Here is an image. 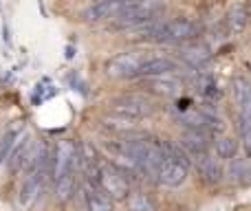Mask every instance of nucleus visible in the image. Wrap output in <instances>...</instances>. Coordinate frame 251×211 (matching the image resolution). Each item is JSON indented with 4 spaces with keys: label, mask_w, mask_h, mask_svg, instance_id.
<instances>
[{
    "label": "nucleus",
    "mask_w": 251,
    "mask_h": 211,
    "mask_svg": "<svg viewBox=\"0 0 251 211\" xmlns=\"http://www.w3.org/2000/svg\"><path fill=\"white\" fill-rule=\"evenodd\" d=\"M199 38V26L196 22L187 20V18H174V20L161 22L156 42H168V44H183L192 42Z\"/></svg>",
    "instance_id": "39448f33"
},
{
    "label": "nucleus",
    "mask_w": 251,
    "mask_h": 211,
    "mask_svg": "<svg viewBox=\"0 0 251 211\" xmlns=\"http://www.w3.org/2000/svg\"><path fill=\"white\" fill-rule=\"evenodd\" d=\"M31 143L33 141H31V134L26 132V130L16 139V143H13L11 152H9V156H7V165L11 172H20L22 169V163H25V156H26V152H29Z\"/></svg>",
    "instance_id": "dca6fc26"
},
{
    "label": "nucleus",
    "mask_w": 251,
    "mask_h": 211,
    "mask_svg": "<svg viewBox=\"0 0 251 211\" xmlns=\"http://www.w3.org/2000/svg\"><path fill=\"white\" fill-rule=\"evenodd\" d=\"M47 174H49V169H38V172L29 174V176L25 178V183H22V187H20V198H18L22 209H29L31 205L35 203V198H38L40 191H42Z\"/></svg>",
    "instance_id": "f8f14e48"
},
{
    "label": "nucleus",
    "mask_w": 251,
    "mask_h": 211,
    "mask_svg": "<svg viewBox=\"0 0 251 211\" xmlns=\"http://www.w3.org/2000/svg\"><path fill=\"white\" fill-rule=\"evenodd\" d=\"M82 196H84V205H86L88 211H115V203L95 185V183H91V181L84 183Z\"/></svg>",
    "instance_id": "ddd939ff"
},
{
    "label": "nucleus",
    "mask_w": 251,
    "mask_h": 211,
    "mask_svg": "<svg viewBox=\"0 0 251 211\" xmlns=\"http://www.w3.org/2000/svg\"><path fill=\"white\" fill-rule=\"evenodd\" d=\"M196 169H199L201 178H203L207 185H216L223 181V165L214 159L212 154H205L196 159Z\"/></svg>",
    "instance_id": "2eb2a0df"
},
{
    "label": "nucleus",
    "mask_w": 251,
    "mask_h": 211,
    "mask_svg": "<svg viewBox=\"0 0 251 211\" xmlns=\"http://www.w3.org/2000/svg\"><path fill=\"white\" fill-rule=\"evenodd\" d=\"M225 24L229 35L245 33V29H247V9H245V4H234L229 9V13L225 18Z\"/></svg>",
    "instance_id": "aec40b11"
},
{
    "label": "nucleus",
    "mask_w": 251,
    "mask_h": 211,
    "mask_svg": "<svg viewBox=\"0 0 251 211\" xmlns=\"http://www.w3.org/2000/svg\"><path fill=\"white\" fill-rule=\"evenodd\" d=\"M238 156V139L227 137V134H216L214 139V159L231 161Z\"/></svg>",
    "instance_id": "a211bd4d"
},
{
    "label": "nucleus",
    "mask_w": 251,
    "mask_h": 211,
    "mask_svg": "<svg viewBox=\"0 0 251 211\" xmlns=\"http://www.w3.org/2000/svg\"><path fill=\"white\" fill-rule=\"evenodd\" d=\"M73 194H75V172H69L55 181V196H57V200L66 203Z\"/></svg>",
    "instance_id": "412c9836"
},
{
    "label": "nucleus",
    "mask_w": 251,
    "mask_h": 211,
    "mask_svg": "<svg viewBox=\"0 0 251 211\" xmlns=\"http://www.w3.org/2000/svg\"><path fill=\"white\" fill-rule=\"evenodd\" d=\"M77 143L71 139L57 141L53 154H49V174L53 176V181L69 172H77Z\"/></svg>",
    "instance_id": "20e7f679"
},
{
    "label": "nucleus",
    "mask_w": 251,
    "mask_h": 211,
    "mask_svg": "<svg viewBox=\"0 0 251 211\" xmlns=\"http://www.w3.org/2000/svg\"><path fill=\"white\" fill-rule=\"evenodd\" d=\"M178 145L185 150L187 156L199 159V156L209 154V145H212V141H209V134L207 132H201V130H187L185 128V132H183Z\"/></svg>",
    "instance_id": "9b49d317"
},
{
    "label": "nucleus",
    "mask_w": 251,
    "mask_h": 211,
    "mask_svg": "<svg viewBox=\"0 0 251 211\" xmlns=\"http://www.w3.org/2000/svg\"><path fill=\"white\" fill-rule=\"evenodd\" d=\"M163 9H165V4L161 0H132L119 16H115L110 20L108 29H113V31L137 29V26L156 20Z\"/></svg>",
    "instance_id": "f03ea898"
},
{
    "label": "nucleus",
    "mask_w": 251,
    "mask_h": 211,
    "mask_svg": "<svg viewBox=\"0 0 251 211\" xmlns=\"http://www.w3.org/2000/svg\"><path fill=\"white\" fill-rule=\"evenodd\" d=\"M104 125L115 132L122 134H134L137 132V125L132 123V119H124V117H115V119H104Z\"/></svg>",
    "instance_id": "b1692460"
},
{
    "label": "nucleus",
    "mask_w": 251,
    "mask_h": 211,
    "mask_svg": "<svg viewBox=\"0 0 251 211\" xmlns=\"http://www.w3.org/2000/svg\"><path fill=\"white\" fill-rule=\"evenodd\" d=\"M229 178H231V181H236V183H247V178H249L247 159H231Z\"/></svg>",
    "instance_id": "5701e85b"
},
{
    "label": "nucleus",
    "mask_w": 251,
    "mask_h": 211,
    "mask_svg": "<svg viewBox=\"0 0 251 211\" xmlns=\"http://www.w3.org/2000/svg\"><path fill=\"white\" fill-rule=\"evenodd\" d=\"M108 110L113 112L115 117H124V119H146L152 112V104L146 99V97L139 95H124V97H115V99L108 101Z\"/></svg>",
    "instance_id": "423d86ee"
},
{
    "label": "nucleus",
    "mask_w": 251,
    "mask_h": 211,
    "mask_svg": "<svg viewBox=\"0 0 251 211\" xmlns=\"http://www.w3.org/2000/svg\"><path fill=\"white\" fill-rule=\"evenodd\" d=\"M178 57H181L190 69H196V70L205 69V66L212 62V53H209V48L203 47V44H183L181 51H178Z\"/></svg>",
    "instance_id": "4468645a"
},
{
    "label": "nucleus",
    "mask_w": 251,
    "mask_h": 211,
    "mask_svg": "<svg viewBox=\"0 0 251 211\" xmlns=\"http://www.w3.org/2000/svg\"><path fill=\"white\" fill-rule=\"evenodd\" d=\"M231 95H234V101L238 106L240 115H249L251 110V88L249 82L245 77H234L231 82Z\"/></svg>",
    "instance_id": "f3484780"
},
{
    "label": "nucleus",
    "mask_w": 251,
    "mask_h": 211,
    "mask_svg": "<svg viewBox=\"0 0 251 211\" xmlns=\"http://www.w3.org/2000/svg\"><path fill=\"white\" fill-rule=\"evenodd\" d=\"M22 132H25V123H22V121H13L9 128H4L2 132H0V163L7 161L13 143H16V139L20 137Z\"/></svg>",
    "instance_id": "6ab92c4d"
},
{
    "label": "nucleus",
    "mask_w": 251,
    "mask_h": 211,
    "mask_svg": "<svg viewBox=\"0 0 251 211\" xmlns=\"http://www.w3.org/2000/svg\"><path fill=\"white\" fill-rule=\"evenodd\" d=\"M161 145H163V161L154 178L165 187H181L190 176V156L174 141H161Z\"/></svg>",
    "instance_id": "f257e3e1"
},
{
    "label": "nucleus",
    "mask_w": 251,
    "mask_h": 211,
    "mask_svg": "<svg viewBox=\"0 0 251 211\" xmlns=\"http://www.w3.org/2000/svg\"><path fill=\"white\" fill-rule=\"evenodd\" d=\"M88 181L95 183L113 203L117 200H126L130 194V181L119 172L117 167H113L110 163H100L97 169L88 176Z\"/></svg>",
    "instance_id": "7ed1b4c3"
},
{
    "label": "nucleus",
    "mask_w": 251,
    "mask_h": 211,
    "mask_svg": "<svg viewBox=\"0 0 251 211\" xmlns=\"http://www.w3.org/2000/svg\"><path fill=\"white\" fill-rule=\"evenodd\" d=\"M141 86L146 88L148 93L159 95V97H176V95H181V91H183V84L174 77V73L146 77V79H141Z\"/></svg>",
    "instance_id": "1a4fd4ad"
},
{
    "label": "nucleus",
    "mask_w": 251,
    "mask_h": 211,
    "mask_svg": "<svg viewBox=\"0 0 251 211\" xmlns=\"http://www.w3.org/2000/svg\"><path fill=\"white\" fill-rule=\"evenodd\" d=\"M128 207L130 211H154V203L150 200V196L148 194H141V191H130L128 194Z\"/></svg>",
    "instance_id": "4be33fe9"
},
{
    "label": "nucleus",
    "mask_w": 251,
    "mask_h": 211,
    "mask_svg": "<svg viewBox=\"0 0 251 211\" xmlns=\"http://www.w3.org/2000/svg\"><path fill=\"white\" fill-rule=\"evenodd\" d=\"M146 60L143 53H119L106 62V75L113 79H134V73Z\"/></svg>",
    "instance_id": "0eeeda50"
},
{
    "label": "nucleus",
    "mask_w": 251,
    "mask_h": 211,
    "mask_svg": "<svg viewBox=\"0 0 251 211\" xmlns=\"http://www.w3.org/2000/svg\"><path fill=\"white\" fill-rule=\"evenodd\" d=\"M130 2H132V0H97L95 4H91L88 9H84L82 18H84V22L113 20V18L119 16Z\"/></svg>",
    "instance_id": "6e6552de"
},
{
    "label": "nucleus",
    "mask_w": 251,
    "mask_h": 211,
    "mask_svg": "<svg viewBox=\"0 0 251 211\" xmlns=\"http://www.w3.org/2000/svg\"><path fill=\"white\" fill-rule=\"evenodd\" d=\"M168 73H178V62L170 60V57H146L134 73V79H146Z\"/></svg>",
    "instance_id": "9d476101"
}]
</instances>
